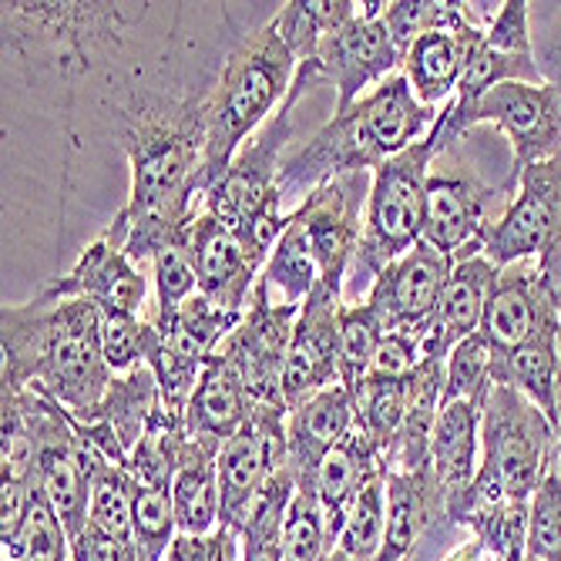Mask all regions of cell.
<instances>
[{"mask_svg":"<svg viewBox=\"0 0 561 561\" xmlns=\"http://www.w3.org/2000/svg\"><path fill=\"white\" fill-rule=\"evenodd\" d=\"M356 427V403L350 387L333 383L289 411L286 421V465L296 484H317L323 457Z\"/></svg>","mask_w":561,"mask_h":561,"instance_id":"cell-22","label":"cell"},{"mask_svg":"<svg viewBox=\"0 0 561 561\" xmlns=\"http://www.w3.org/2000/svg\"><path fill=\"white\" fill-rule=\"evenodd\" d=\"M437 518H447V504L431 465L417 471H387V538L377 561H411Z\"/></svg>","mask_w":561,"mask_h":561,"instance_id":"cell-26","label":"cell"},{"mask_svg":"<svg viewBox=\"0 0 561 561\" xmlns=\"http://www.w3.org/2000/svg\"><path fill=\"white\" fill-rule=\"evenodd\" d=\"M165 561H172V558H165Z\"/></svg>","mask_w":561,"mask_h":561,"instance_id":"cell-49","label":"cell"},{"mask_svg":"<svg viewBox=\"0 0 561 561\" xmlns=\"http://www.w3.org/2000/svg\"><path fill=\"white\" fill-rule=\"evenodd\" d=\"M444 151L447 145L434 125L427 138L400 151L397 159L383 162L374 172L367 213H364V236L360 245H356L350 273L374 283L390 263H397L417 242H424L427 175Z\"/></svg>","mask_w":561,"mask_h":561,"instance_id":"cell-8","label":"cell"},{"mask_svg":"<svg viewBox=\"0 0 561 561\" xmlns=\"http://www.w3.org/2000/svg\"><path fill=\"white\" fill-rule=\"evenodd\" d=\"M387 538V468L370 478L340 531L336 551L353 561H377Z\"/></svg>","mask_w":561,"mask_h":561,"instance_id":"cell-38","label":"cell"},{"mask_svg":"<svg viewBox=\"0 0 561 561\" xmlns=\"http://www.w3.org/2000/svg\"><path fill=\"white\" fill-rule=\"evenodd\" d=\"M380 18L400 47V55L431 31H465L474 27L468 18V0H387L380 4Z\"/></svg>","mask_w":561,"mask_h":561,"instance_id":"cell-35","label":"cell"},{"mask_svg":"<svg viewBox=\"0 0 561 561\" xmlns=\"http://www.w3.org/2000/svg\"><path fill=\"white\" fill-rule=\"evenodd\" d=\"M450 270H454V260L427 242H417L407 256L390 263L367 286V299L380 313L383 330L387 333H427Z\"/></svg>","mask_w":561,"mask_h":561,"instance_id":"cell-19","label":"cell"},{"mask_svg":"<svg viewBox=\"0 0 561 561\" xmlns=\"http://www.w3.org/2000/svg\"><path fill=\"white\" fill-rule=\"evenodd\" d=\"M478 125H497L512 141V175L504 182L507 195H515L522 172L561 159V98L548 81L497 84L471 108H454L447 101L437 118V131L447 148Z\"/></svg>","mask_w":561,"mask_h":561,"instance_id":"cell-9","label":"cell"},{"mask_svg":"<svg viewBox=\"0 0 561 561\" xmlns=\"http://www.w3.org/2000/svg\"><path fill=\"white\" fill-rule=\"evenodd\" d=\"M148 11L151 4L112 0H4V55L65 84L105 75L108 88L131 71L122 55Z\"/></svg>","mask_w":561,"mask_h":561,"instance_id":"cell-3","label":"cell"},{"mask_svg":"<svg viewBox=\"0 0 561 561\" xmlns=\"http://www.w3.org/2000/svg\"><path fill=\"white\" fill-rule=\"evenodd\" d=\"M548 8L551 11H545V37L535 41V58L545 81L561 98V4H548Z\"/></svg>","mask_w":561,"mask_h":561,"instance_id":"cell-46","label":"cell"},{"mask_svg":"<svg viewBox=\"0 0 561 561\" xmlns=\"http://www.w3.org/2000/svg\"><path fill=\"white\" fill-rule=\"evenodd\" d=\"M507 81L545 84V75L535 58V34H531V4L528 0H504L501 14L484 31L481 44L468 61V71L457 88L454 108H471L478 98Z\"/></svg>","mask_w":561,"mask_h":561,"instance_id":"cell-18","label":"cell"},{"mask_svg":"<svg viewBox=\"0 0 561 561\" xmlns=\"http://www.w3.org/2000/svg\"><path fill=\"white\" fill-rule=\"evenodd\" d=\"M293 494H296V474L286 465L273 474V481L249 507L245 525L239 531L242 561H283V522Z\"/></svg>","mask_w":561,"mask_h":561,"instance_id":"cell-33","label":"cell"},{"mask_svg":"<svg viewBox=\"0 0 561 561\" xmlns=\"http://www.w3.org/2000/svg\"><path fill=\"white\" fill-rule=\"evenodd\" d=\"M151 266V279H156V302H151L148 320L159 330L172 323V317L182 310V306L198 293V279H195V266L188 260V252L172 242L165 249L156 252Z\"/></svg>","mask_w":561,"mask_h":561,"instance_id":"cell-40","label":"cell"},{"mask_svg":"<svg viewBox=\"0 0 561 561\" xmlns=\"http://www.w3.org/2000/svg\"><path fill=\"white\" fill-rule=\"evenodd\" d=\"M558 468L554 421L512 387H491L481 411V468L450 515V525H468L474 515L504 504H528L548 471Z\"/></svg>","mask_w":561,"mask_h":561,"instance_id":"cell-7","label":"cell"},{"mask_svg":"<svg viewBox=\"0 0 561 561\" xmlns=\"http://www.w3.org/2000/svg\"><path fill=\"white\" fill-rule=\"evenodd\" d=\"M497 270L535 263L561 293V159L518 175L515 195L478 239Z\"/></svg>","mask_w":561,"mask_h":561,"instance_id":"cell-10","label":"cell"},{"mask_svg":"<svg viewBox=\"0 0 561 561\" xmlns=\"http://www.w3.org/2000/svg\"><path fill=\"white\" fill-rule=\"evenodd\" d=\"M68 561H71V558H68Z\"/></svg>","mask_w":561,"mask_h":561,"instance_id":"cell-50","label":"cell"},{"mask_svg":"<svg viewBox=\"0 0 561 561\" xmlns=\"http://www.w3.org/2000/svg\"><path fill=\"white\" fill-rule=\"evenodd\" d=\"M481 411L484 400H450L440 403V414L434 424L431 468L444 491L447 522L465 504L481 468Z\"/></svg>","mask_w":561,"mask_h":561,"instance_id":"cell-23","label":"cell"},{"mask_svg":"<svg viewBox=\"0 0 561 561\" xmlns=\"http://www.w3.org/2000/svg\"><path fill=\"white\" fill-rule=\"evenodd\" d=\"M4 390H34L78 421L105 400L115 374L101 350V310L88 299H61L37 289L27 302L0 310Z\"/></svg>","mask_w":561,"mask_h":561,"instance_id":"cell-2","label":"cell"},{"mask_svg":"<svg viewBox=\"0 0 561 561\" xmlns=\"http://www.w3.org/2000/svg\"><path fill=\"white\" fill-rule=\"evenodd\" d=\"M286 421L279 403H256L252 417L219 450L222 528L242 531L252 501L263 494L279 468H286Z\"/></svg>","mask_w":561,"mask_h":561,"instance_id":"cell-13","label":"cell"},{"mask_svg":"<svg viewBox=\"0 0 561 561\" xmlns=\"http://www.w3.org/2000/svg\"><path fill=\"white\" fill-rule=\"evenodd\" d=\"M494 195H507L504 185L488 188L471 172L440 165V159H437L427 175L424 242L434 245L437 252H444V256H450L454 263L465 256H478L481 252L478 239H481L484 226L491 222L488 209H491Z\"/></svg>","mask_w":561,"mask_h":561,"instance_id":"cell-20","label":"cell"},{"mask_svg":"<svg viewBox=\"0 0 561 561\" xmlns=\"http://www.w3.org/2000/svg\"><path fill=\"white\" fill-rule=\"evenodd\" d=\"M494 350L481 333L461 340L444 364V403L450 400H488L494 380Z\"/></svg>","mask_w":561,"mask_h":561,"instance_id":"cell-41","label":"cell"},{"mask_svg":"<svg viewBox=\"0 0 561 561\" xmlns=\"http://www.w3.org/2000/svg\"><path fill=\"white\" fill-rule=\"evenodd\" d=\"M374 172H346L306 192L299 209L289 213V226L320 270V279L346 283L356 245L364 236V213L370 198Z\"/></svg>","mask_w":561,"mask_h":561,"instance_id":"cell-11","label":"cell"},{"mask_svg":"<svg viewBox=\"0 0 561 561\" xmlns=\"http://www.w3.org/2000/svg\"><path fill=\"white\" fill-rule=\"evenodd\" d=\"M558 377H561V340H541L507 353H494V387H512L554 421L558 417Z\"/></svg>","mask_w":561,"mask_h":561,"instance_id":"cell-31","label":"cell"},{"mask_svg":"<svg viewBox=\"0 0 561 561\" xmlns=\"http://www.w3.org/2000/svg\"><path fill=\"white\" fill-rule=\"evenodd\" d=\"M172 561H242V541L232 528H216L209 535H179L169 548Z\"/></svg>","mask_w":561,"mask_h":561,"instance_id":"cell-43","label":"cell"},{"mask_svg":"<svg viewBox=\"0 0 561 561\" xmlns=\"http://www.w3.org/2000/svg\"><path fill=\"white\" fill-rule=\"evenodd\" d=\"M296 68L273 18L236 37L206 105V195L226 175L236 151L279 112Z\"/></svg>","mask_w":561,"mask_h":561,"instance_id":"cell-6","label":"cell"},{"mask_svg":"<svg viewBox=\"0 0 561 561\" xmlns=\"http://www.w3.org/2000/svg\"><path fill=\"white\" fill-rule=\"evenodd\" d=\"M299 306L276 302L263 283H256L239 327L219 346L239 370L245 390L256 403H283V370L293 343Z\"/></svg>","mask_w":561,"mask_h":561,"instance_id":"cell-14","label":"cell"},{"mask_svg":"<svg viewBox=\"0 0 561 561\" xmlns=\"http://www.w3.org/2000/svg\"><path fill=\"white\" fill-rule=\"evenodd\" d=\"M494 353L561 340V293L535 263L501 270L478 330Z\"/></svg>","mask_w":561,"mask_h":561,"instance_id":"cell-15","label":"cell"},{"mask_svg":"<svg viewBox=\"0 0 561 561\" xmlns=\"http://www.w3.org/2000/svg\"><path fill=\"white\" fill-rule=\"evenodd\" d=\"M340 310L343 283L320 279L317 289L299 306L293 343L283 370V403L296 411L320 390L340 383Z\"/></svg>","mask_w":561,"mask_h":561,"instance_id":"cell-16","label":"cell"},{"mask_svg":"<svg viewBox=\"0 0 561 561\" xmlns=\"http://www.w3.org/2000/svg\"><path fill=\"white\" fill-rule=\"evenodd\" d=\"M497 276H501V270L488 256H481V252L454 263L447 286L440 293V302H437L434 323L424 333V356L447 360L457 343L481 330L488 296H491Z\"/></svg>","mask_w":561,"mask_h":561,"instance_id":"cell-24","label":"cell"},{"mask_svg":"<svg viewBox=\"0 0 561 561\" xmlns=\"http://www.w3.org/2000/svg\"><path fill=\"white\" fill-rule=\"evenodd\" d=\"M440 112L414 98L411 81L400 71L353 101L346 112L289 148L279 165L283 192H313L320 182L346 172H377L383 162L431 135Z\"/></svg>","mask_w":561,"mask_h":561,"instance_id":"cell-4","label":"cell"},{"mask_svg":"<svg viewBox=\"0 0 561 561\" xmlns=\"http://www.w3.org/2000/svg\"><path fill=\"white\" fill-rule=\"evenodd\" d=\"M313 88H320L317 75L306 65H299L279 112L236 151L226 175L209 188L206 202H202V209L213 213L239 239L249 263L260 273L266 270L289 219L283 213L286 192L279 185V165L293 141V108Z\"/></svg>","mask_w":561,"mask_h":561,"instance_id":"cell-5","label":"cell"},{"mask_svg":"<svg viewBox=\"0 0 561 561\" xmlns=\"http://www.w3.org/2000/svg\"><path fill=\"white\" fill-rule=\"evenodd\" d=\"M528 558L561 561V471H548L528 501Z\"/></svg>","mask_w":561,"mask_h":561,"instance_id":"cell-42","label":"cell"},{"mask_svg":"<svg viewBox=\"0 0 561 561\" xmlns=\"http://www.w3.org/2000/svg\"><path fill=\"white\" fill-rule=\"evenodd\" d=\"M216 78L202 88L169 91L145 71H128L105 91L118 145L128 159V202L115 213L128 236V256L145 266L179 242L206 202V105Z\"/></svg>","mask_w":561,"mask_h":561,"instance_id":"cell-1","label":"cell"},{"mask_svg":"<svg viewBox=\"0 0 561 561\" xmlns=\"http://www.w3.org/2000/svg\"><path fill=\"white\" fill-rule=\"evenodd\" d=\"M444 561H504L497 551H491L484 541H478V538H471V541H465V545H457Z\"/></svg>","mask_w":561,"mask_h":561,"instance_id":"cell-47","label":"cell"},{"mask_svg":"<svg viewBox=\"0 0 561 561\" xmlns=\"http://www.w3.org/2000/svg\"><path fill=\"white\" fill-rule=\"evenodd\" d=\"M356 403V427H360L377 450L383 454L393 447L403 421H407V400H411V377H364L350 387Z\"/></svg>","mask_w":561,"mask_h":561,"instance_id":"cell-34","label":"cell"},{"mask_svg":"<svg viewBox=\"0 0 561 561\" xmlns=\"http://www.w3.org/2000/svg\"><path fill=\"white\" fill-rule=\"evenodd\" d=\"M162 411H165V407H162V393H159L156 374H151L148 367H138V370L122 374V377L112 380L105 400L98 403V411L88 421L105 424L118 437L125 454L131 457L135 447L145 440V434L156 427Z\"/></svg>","mask_w":561,"mask_h":561,"instance_id":"cell-30","label":"cell"},{"mask_svg":"<svg viewBox=\"0 0 561 561\" xmlns=\"http://www.w3.org/2000/svg\"><path fill=\"white\" fill-rule=\"evenodd\" d=\"M306 65L317 71L320 84L336 88V112H346L353 101L393 78L403 68V55L380 18V0L360 4L356 18L333 31Z\"/></svg>","mask_w":561,"mask_h":561,"instance_id":"cell-12","label":"cell"},{"mask_svg":"<svg viewBox=\"0 0 561 561\" xmlns=\"http://www.w3.org/2000/svg\"><path fill=\"white\" fill-rule=\"evenodd\" d=\"M179 245L188 252L198 279V296L229 313H245L249 296L260 283V270L249 263L239 239L206 209H198L182 229Z\"/></svg>","mask_w":561,"mask_h":561,"instance_id":"cell-21","label":"cell"},{"mask_svg":"<svg viewBox=\"0 0 561 561\" xmlns=\"http://www.w3.org/2000/svg\"><path fill=\"white\" fill-rule=\"evenodd\" d=\"M61 299H88L101 313L141 317L148 299V276L128 256V236L118 219H112L88 249H81L71 273L55 276L41 286Z\"/></svg>","mask_w":561,"mask_h":561,"instance_id":"cell-17","label":"cell"},{"mask_svg":"<svg viewBox=\"0 0 561 561\" xmlns=\"http://www.w3.org/2000/svg\"><path fill=\"white\" fill-rule=\"evenodd\" d=\"M159 343H162V333L148 317L101 313V350H105V360L115 377L148 367Z\"/></svg>","mask_w":561,"mask_h":561,"instance_id":"cell-39","label":"cell"},{"mask_svg":"<svg viewBox=\"0 0 561 561\" xmlns=\"http://www.w3.org/2000/svg\"><path fill=\"white\" fill-rule=\"evenodd\" d=\"M383 336H387L383 320L367 296L360 302H343V310H340V383L343 387H356L370 374Z\"/></svg>","mask_w":561,"mask_h":561,"instance_id":"cell-37","label":"cell"},{"mask_svg":"<svg viewBox=\"0 0 561 561\" xmlns=\"http://www.w3.org/2000/svg\"><path fill=\"white\" fill-rule=\"evenodd\" d=\"M387 461L383 454L377 450V444L360 431L353 427L327 457L317 471V494H320V504H323V515H327V525L333 531V538L340 541V531L353 512L356 497L360 491L370 484V478L377 471H383Z\"/></svg>","mask_w":561,"mask_h":561,"instance_id":"cell-29","label":"cell"},{"mask_svg":"<svg viewBox=\"0 0 561 561\" xmlns=\"http://www.w3.org/2000/svg\"><path fill=\"white\" fill-rule=\"evenodd\" d=\"M424 360V333H387L367 377H411Z\"/></svg>","mask_w":561,"mask_h":561,"instance_id":"cell-44","label":"cell"},{"mask_svg":"<svg viewBox=\"0 0 561 561\" xmlns=\"http://www.w3.org/2000/svg\"><path fill=\"white\" fill-rule=\"evenodd\" d=\"M336 538L327 525L317 484H296L283 522V561H330Z\"/></svg>","mask_w":561,"mask_h":561,"instance_id":"cell-36","label":"cell"},{"mask_svg":"<svg viewBox=\"0 0 561 561\" xmlns=\"http://www.w3.org/2000/svg\"><path fill=\"white\" fill-rule=\"evenodd\" d=\"M71 561H138V548L84 525V531L71 538Z\"/></svg>","mask_w":561,"mask_h":561,"instance_id":"cell-45","label":"cell"},{"mask_svg":"<svg viewBox=\"0 0 561 561\" xmlns=\"http://www.w3.org/2000/svg\"><path fill=\"white\" fill-rule=\"evenodd\" d=\"M219 440L192 437L182 431L175 450L172 501L179 535H209L222 525V491H219Z\"/></svg>","mask_w":561,"mask_h":561,"instance_id":"cell-25","label":"cell"},{"mask_svg":"<svg viewBox=\"0 0 561 561\" xmlns=\"http://www.w3.org/2000/svg\"><path fill=\"white\" fill-rule=\"evenodd\" d=\"M356 11H360V4H353V0H289L273 14V24L296 65H306L317 58L320 44L333 31L356 18Z\"/></svg>","mask_w":561,"mask_h":561,"instance_id":"cell-32","label":"cell"},{"mask_svg":"<svg viewBox=\"0 0 561 561\" xmlns=\"http://www.w3.org/2000/svg\"><path fill=\"white\" fill-rule=\"evenodd\" d=\"M252 411H256V400L245 390L232 360L219 350L195 383L185 411V434L226 444L252 417Z\"/></svg>","mask_w":561,"mask_h":561,"instance_id":"cell-28","label":"cell"},{"mask_svg":"<svg viewBox=\"0 0 561 561\" xmlns=\"http://www.w3.org/2000/svg\"><path fill=\"white\" fill-rule=\"evenodd\" d=\"M525 561H538V558H528V554H525Z\"/></svg>","mask_w":561,"mask_h":561,"instance_id":"cell-48","label":"cell"},{"mask_svg":"<svg viewBox=\"0 0 561 561\" xmlns=\"http://www.w3.org/2000/svg\"><path fill=\"white\" fill-rule=\"evenodd\" d=\"M481 37H484L481 27H465V31H431L411 44V50L403 55L400 75L411 81V91L421 105L444 108L447 101H454Z\"/></svg>","mask_w":561,"mask_h":561,"instance_id":"cell-27","label":"cell"}]
</instances>
